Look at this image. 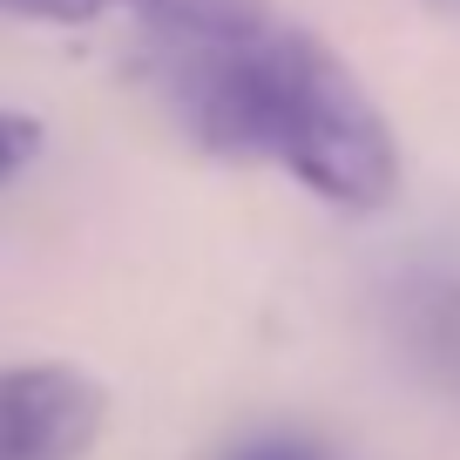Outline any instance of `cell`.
<instances>
[{
    "mask_svg": "<svg viewBox=\"0 0 460 460\" xmlns=\"http://www.w3.org/2000/svg\"><path fill=\"white\" fill-rule=\"evenodd\" d=\"M143 68L210 156L271 163L352 217L386 210L400 190V136L379 102L271 0H149Z\"/></svg>",
    "mask_w": 460,
    "mask_h": 460,
    "instance_id": "obj_1",
    "label": "cell"
},
{
    "mask_svg": "<svg viewBox=\"0 0 460 460\" xmlns=\"http://www.w3.org/2000/svg\"><path fill=\"white\" fill-rule=\"evenodd\" d=\"M109 393L68 359L0 366V460H82L102 440Z\"/></svg>",
    "mask_w": 460,
    "mask_h": 460,
    "instance_id": "obj_2",
    "label": "cell"
},
{
    "mask_svg": "<svg viewBox=\"0 0 460 460\" xmlns=\"http://www.w3.org/2000/svg\"><path fill=\"white\" fill-rule=\"evenodd\" d=\"M406 345H413V359L460 400V278H440V285H427L406 305Z\"/></svg>",
    "mask_w": 460,
    "mask_h": 460,
    "instance_id": "obj_3",
    "label": "cell"
},
{
    "mask_svg": "<svg viewBox=\"0 0 460 460\" xmlns=\"http://www.w3.org/2000/svg\"><path fill=\"white\" fill-rule=\"evenodd\" d=\"M136 7L143 14L149 0H0V14L14 21H55V28H75V21H102V14H122Z\"/></svg>",
    "mask_w": 460,
    "mask_h": 460,
    "instance_id": "obj_4",
    "label": "cell"
},
{
    "mask_svg": "<svg viewBox=\"0 0 460 460\" xmlns=\"http://www.w3.org/2000/svg\"><path fill=\"white\" fill-rule=\"evenodd\" d=\"M48 129L41 115H21V109H0V183H14L21 170H28L34 156H41Z\"/></svg>",
    "mask_w": 460,
    "mask_h": 460,
    "instance_id": "obj_5",
    "label": "cell"
},
{
    "mask_svg": "<svg viewBox=\"0 0 460 460\" xmlns=\"http://www.w3.org/2000/svg\"><path fill=\"white\" fill-rule=\"evenodd\" d=\"M224 460H332L318 440H305V433H251V440H237Z\"/></svg>",
    "mask_w": 460,
    "mask_h": 460,
    "instance_id": "obj_6",
    "label": "cell"
},
{
    "mask_svg": "<svg viewBox=\"0 0 460 460\" xmlns=\"http://www.w3.org/2000/svg\"><path fill=\"white\" fill-rule=\"evenodd\" d=\"M440 7H454V14H460V0H440Z\"/></svg>",
    "mask_w": 460,
    "mask_h": 460,
    "instance_id": "obj_7",
    "label": "cell"
}]
</instances>
